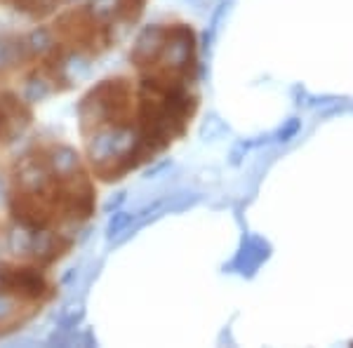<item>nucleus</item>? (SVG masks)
<instances>
[{"label":"nucleus","mask_w":353,"mask_h":348,"mask_svg":"<svg viewBox=\"0 0 353 348\" xmlns=\"http://www.w3.org/2000/svg\"><path fill=\"white\" fill-rule=\"evenodd\" d=\"M92 66H90V59L83 54H68L64 59V73L68 76V81H85L90 76Z\"/></svg>","instance_id":"14"},{"label":"nucleus","mask_w":353,"mask_h":348,"mask_svg":"<svg viewBox=\"0 0 353 348\" xmlns=\"http://www.w3.org/2000/svg\"><path fill=\"white\" fill-rule=\"evenodd\" d=\"M123 12V0H90V14L97 21H111Z\"/></svg>","instance_id":"12"},{"label":"nucleus","mask_w":353,"mask_h":348,"mask_svg":"<svg viewBox=\"0 0 353 348\" xmlns=\"http://www.w3.org/2000/svg\"><path fill=\"white\" fill-rule=\"evenodd\" d=\"M31 254L36 256L38 261L43 264H50L59 256V238H54L52 233H48L45 228H38L36 236H33V247H31Z\"/></svg>","instance_id":"9"},{"label":"nucleus","mask_w":353,"mask_h":348,"mask_svg":"<svg viewBox=\"0 0 353 348\" xmlns=\"http://www.w3.org/2000/svg\"><path fill=\"white\" fill-rule=\"evenodd\" d=\"M33 236H36V228L31 226H24V224H17L8 236V247L10 252L17 254V256H26L31 254V247H33Z\"/></svg>","instance_id":"11"},{"label":"nucleus","mask_w":353,"mask_h":348,"mask_svg":"<svg viewBox=\"0 0 353 348\" xmlns=\"http://www.w3.org/2000/svg\"><path fill=\"white\" fill-rule=\"evenodd\" d=\"M132 221H134V214L116 212L113 214V219L109 221V226H106V238H109V240H116L123 231H128V226L132 224Z\"/></svg>","instance_id":"17"},{"label":"nucleus","mask_w":353,"mask_h":348,"mask_svg":"<svg viewBox=\"0 0 353 348\" xmlns=\"http://www.w3.org/2000/svg\"><path fill=\"white\" fill-rule=\"evenodd\" d=\"M193 52H196V36L189 26L179 24L172 31H168V41L163 48V64L170 71H184L193 61Z\"/></svg>","instance_id":"2"},{"label":"nucleus","mask_w":353,"mask_h":348,"mask_svg":"<svg viewBox=\"0 0 353 348\" xmlns=\"http://www.w3.org/2000/svg\"><path fill=\"white\" fill-rule=\"evenodd\" d=\"M125 198H128V193H123V191H121V193H116V196L109 198V203L104 205V212H106V214L116 212V209L121 207V205L125 203Z\"/></svg>","instance_id":"21"},{"label":"nucleus","mask_w":353,"mask_h":348,"mask_svg":"<svg viewBox=\"0 0 353 348\" xmlns=\"http://www.w3.org/2000/svg\"><path fill=\"white\" fill-rule=\"evenodd\" d=\"M50 170L57 179H73V174L81 170V156L71 146H57L50 151Z\"/></svg>","instance_id":"7"},{"label":"nucleus","mask_w":353,"mask_h":348,"mask_svg":"<svg viewBox=\"0 0 353 348\" xmlns=\"http://www.w3.org/2000/svg\"><path fill=\"white\" fill-rule=\"evenodd\" d=\"M137 141H139V136H137L134 130L121 127V125L106 127L92 134V139L88 144V156L97 167H106L109 163L123 158L130 148H134Z\"/></svg>","instance_id":"1"},{"label":"nucleus","mask_w":353,"mask_h":348,"mask_svg":"<svg viewBox=\"0 0 353 348\" xmlns=\"http://www.w3.org/2000/svg\"><path fill=\"white\" fill-rule=\"evenodd\" d=\"M64 196V207L68 214L73 216H81V219H85V216L92 214L94 209V191L92 186L88 184V181H78V184H73L68 191L61 193Z\"/></svg>","instance_id":"6"},{"label":"nucleus","mask_w":353,"mask_h":348,"mask_svg":"<svg viewBox=\"0 0 353 348\" xmlns=\"http://www.w3.org/2000/svg\"><path fill=\"white\" fill-rule=\"evenodd\" d=\"M83 316H85L83 301H78V299L68 301V304L59 311V327L66 329V332H71V329L83 320Z\"/></svg>","instance_id":"15"},{"label":"nucleus","mask_w":353,"mask_h":348,"mask_svg":"<svg viewBox=\"0 0 353 348\" xmlns=\"http://www.w3.org/2000/svg\"><path fill=\"white\" fill-rule=\"evenodd\" d=\"M14 61V54H12V45H8L5 41H0V71L5 66H10Z\"/></svg>","instance_id":"19"},{"label":"nucleus","mask_w":353,"mask_h":348,"mask_svg":"<svg viewBox=\"0 0 353 348\" xmlns=\"http://www.w3.org/2000/svg\"><path fill=\"white\" fill-rule=\"evenodd\" d=\"M165 41H168V28L163 26H146L137 36L132 48V64L137 66H151L156 59H161Z\"/></svg>","instance_id":"4"},{"label":"nucleus","mask_w":353,"mask_h":348,"mask_svg":"<svg viewBox=\"0 0 353 348\" xmlns=\"http://www.w3.org/2000/svg\"><path fill=\"white\" fill-rule=\"evenodd\" d=\"M14 311H17V304H14L12 296L0 292V323H5L8 318H12Z\"/></svg>","instance_id":"18"},{"label":"nucleus","mask_w":353,"mask_h":348,"mask_svg":"<svg viewBox=\"0 0 353 348\" xmlns=\"http://www.w3.org/2000/svg\"><path fill=\"white\" fill-rule=\"evenodd\" d=\"M219 130H221L219 121H217L214 116H210V118H208V123L203 125V136H205V139H212V136H217Z\"/></svg>","instance_id":"20"},{"label":"nucleus","mask_w":353,"mask_h":348,"mask_svg":"<svg viewBox=\"0 0 353 348\" xmlns=\"http://www.w3.org/2000/svg\"><path fill=\"white\" fill-rule=\"evenodd\" d=\"M50 96V85L48 81H43V78H31V81L26 83L24 88V99L28 104H36V101H43Z\"/></svg>","instance_id":"16"},{"label":"nucleus","mask_w":353,"mask_h":348,"mask_svg":"<svg viewBox=\"0 0 353 348\" xmlns=\"http://www.w3.org/2000/svg\"><path fill=\"white\" fill-rule=\"evenodd\" d=\"M48 170L43 167V165L38 163H26L19 167V172H17V184L21 186V191L24 193H33V196H38L41 191H45V186H48Z\"/></svg>","instance_id":"8"},{"label":"nucleus","mask_w":353,"mask_h":348,"mask_svg":"<svg viewBox=\"0 0 353 348\" xmlns=\"http://www.w3.org/2000/svg\"><path fill=\"white\" fill-rule=\"evenodd\" d=\"M33 193H28V196H19L12 201V214L17 219V224H24V226H31V228H45L50 221V214L48 209L41 207L38 205L36 198H31Z\"/></svg>","instance_id":"5"},{"label":"nucleus","mask_w":353,"mask_h":348,"mask_svg":"<svg viewBox=\"0 0 353 348\" xmlns=\"http://www.w3.org/2000/svg\"><path fill=\"white\" fill-rule=\"evenodd\" d=\"M26 48H28V52H33V54H48L50 50L54 48L52 31H50V28H45V26L31 31V36L26 38Z\"/></svg>","instance_id":"13"},{"label":"nucleus","mask_w":353,"mask_h":348,"mask_svg":"<svg viewBox=\"0 0 353 348\" xmlns=\"http://www.w3.org/2000/svg\"><path fill=\"white\" fill-rule=\"evenodd\" d=\"M0 287L8 289H17L28 299H38V296L45 294L48 289V283H45L43 273L38 268H0Z\"/></svg>","instance_id":"3"},{"label":"nucleus","mask_w":353,"mask_h":348,"mask_svg":"<svg viewBox=\"0 0 353 348\" xmlns=\"http://www.w3.org/2000/svg\"><path fill=\"white\" fill-rule=\"evenodd\" d=\"M266 245L257 240V238H252V240H248L243 245V249H241V254H238V259H236V268H241V273H252L254 268L259 266V261L261 259H266Z\"/></svg>","instance_id":"10"}]
</instances>
